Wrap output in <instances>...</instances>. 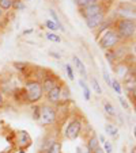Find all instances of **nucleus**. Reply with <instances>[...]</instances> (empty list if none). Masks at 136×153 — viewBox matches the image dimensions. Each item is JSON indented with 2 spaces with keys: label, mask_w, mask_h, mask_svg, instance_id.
<instances>
[{
  "label": "nucleus",
  "mask_w": 136,
  "mask_h": 153,
  "mask_svg": "<svg viewBox=\"0 0 136 153\" xmlns=\"http://www.w3.org/2000/svg\"><path fill=\"white\" fill-rule=\"evenodd\" d=\"M113 29L116 30L121 41H129L135 38L136 25L135 19H119L113 25Z\"/></svg>",
  "instance_id": "obj_1"
},
{
  "label": "nucleus",
  "mask_w": 136,
  "mask_h": 153,
  "mask_svg": "<svg viewBox=\"0 0 136 153\" xmlns=\"http://www.w3.org/2000/svg\"><path fill=\"white\" fill-rule=\"evenodd\" d=\"M121 42L119 34L116 33V30L113 29H107L104 34L101 35V38L98 39V45L101 49L104 50H112L114 48L119 46V43Z\"/></svg>",
  "instance_id": "obj_2"
},
{
  "label": "nucleus",
  "mask_w": 136,
  "mask_h": 153,
  "mask_svg": "<svg viewBox=\"0 0 136 153\" xmlns=\"http://www.w3.org/2000/svg\"><path fill=\"white\" fill-rule=\"evenodd\" d=\"M25 91H26L29 103H37L44 96L42 87H41V83L38 80H29L26 83V85H25Z\"/></svg>",
  "instance_id": "obj_3"
},
{
  "label": "nucleus",
  "mask_w": 136,
  "mask_h": 153,
  "mask_svg": "<svg viewBox=\"0 0 136 153\" xmlns=\"http://www.w3.org/2000/svg\"><path fill=\"white\" fill-rule=\"evenodd\" d=\"M38 121L44 126H50L56 122V110L50 104H42L40 107V117Z\"/></svg>",
  "instance_id": "obj_4"
},
{
  "label": "nucleus",
  "mask_w": 136,
  "mask_h": 153,
  "mask_svg": "<svg viewBox=\"0 0 136 153\" xmlns=\"http://www.w3.org/2000/svg\"><path fill=\"white\" fill-rule=\"evenodd\" d=\"M80 131H82V122L75 118L70 122L68 126H67L65 131H64V136H65V138H68V140H76L79 136H80Z\"/></svg>",
  "instance_id": "obj_5"
},
{
  "label": "nucleus",
  "mask_w": 136,
  "mask_h": 153,
  "mask_svg": "<svg viewBox=\"0 0 136 153\" xmlns=\"http://www.w3.org/2000/svg\"><path fill=\"white\" fill-rule=\"evenodd\" d=\"M80 15L84 18V19H89L91 16H95L98 14H105V6L102 3H95V4H91L89 7H84V8L79 10Z\"/></svg>",
  "instance_id": "obj_6"
},
{
  "label": "nucleus",
  "mask_w": 136,
  "mask_h": 153,
  "mask_svg": "<svg viewBox=\"0 0 136 153\" xmlns=\"http://www.w3.org/2000/svg\"><path fill=\"white\" fill-rule=\"evenodd\" d=\"M61 85H63V84L59 83L57 85L53 87L49 92H47V99H48V102H49L50 104H57L61 100L60 99V96H61Z\"/></svg>",
  "instance_id": "obj_7"
},
{
  "label": "nucleus",
  "mask_w": 136,
  "mask_h": 153,
  "mask_svg": "<svg viewBox=\"0 0 136 153\" xmlns=\"http://www.w3.org/2000/svg\"><path fill=\"white\" fill-rule=\"evenodd\" d=\"M59 84V79H57V76H44V80H42V83H41V87H42V91L45 94L47 92H49L50 90H52L55 85H57Z\"/></svg>",
  "instance_id": "obj_8"
},
{
  "label": "nucleus",
  "mask_w": 136,
  "mask_h": 153,
  "mask_svg": "<svg viewBox=\"0 0 136 153\" xmlns=\"http://www.w3.org/2000/svg\"><path fill=\"white\" fill-rule=\"evenodd\" d=\"M84 20H86V26L89 27V29H91V30L98 29V27H101L102 22L105 20V14H98V15H95V16H91Z\"/></svg>",
  "instance_id": "obj_9"
},
{
  "label": "nucleus",
  "mask_w": 136,
  "mask_h": 153,
  "mask_svg": "<svg viewBox=\"0 0 136 153\" xmlns=\"http://www.w3.org/2000/svg\"><path fill=\"white\" fill-rule=\"evenodd\" d=\"M114 69H116L117 75L120 76V79H122V80H124L125 77H128V76L131 75V68H129V65H127V64H124V62L117 64Z\"/></svg>",
  "instance_id": "obj_10"
},
{
  "label": "nucleus",
  "mask_w": 136,
  "mask_h": 153,
  "mask_svg": "<svg viewBox=\"0 0 136 153\" xmlns=\"http://www.w3.org/2000/svg\"><path fill=\"white\" fill-rule=\"evenodd\" d=\"M72 61L75 62L76 65V69H78V72L80 73L82 76H83L84 79H87V71H86V67H84V64L80 61V58L78 57V56H74L72 57Z\"/></svg>",
  "instance_id": "obj_11"
},
{
  "label": "nucleus",
  "mask_w": 136,
  "mask_h": 153,
  "mask_svg": "<svg viewBox=\"0 0 136 153\" xmlns=\"http://www.w3.org/2000/svg\"><path fill=\"white\" fill-rule=\"evenodd\" d=\"M12 96H14V99L17 102H22V103H26L27 102V96H26L25 88H17V90L14 91V94H12Z\"/></svg>",
  "instance_id": "obj_12"
},
{
  "label": "nucleus",
  "mask_w": 136,
  "mask_h": 153,
  "mask_svg": "<svg viewBox=\"0 0 136 153\" xmlns=\"http://www.w3.org/2000/svg\"><path fill=\"white\" fill-rule=\"evenodd\" d=\"M60 152H61V144L57 142V141H53L52 144L45 149L44 153H60Z\"/></svg>",
  "instance_id": "obj_13"
},
{
  "label": "nucleus",
  "mask_w": 136,
  "mask_h": 153,
  "mask_svg": "<svg viewBox=\"0 0 136 153\" xmlns=\"http://www.w3.org/2000/svg\"><path fill=\"white\" fill-rule=\"evenodd\" d=\"M105 131H106L109 136L116 137L117 134H119V127L112 125V123H107V125H105Z\"/></svg>",
  "instance_id": "obj_14"
},
{
  "label": "nucleus",
  "mask_w": 136,
  "mask_h": 153,
  "mask_svg": "<svg viewBox=\"0 0 136 153\" xmlns=\"http://www.w3.org/2000/svg\"><path fill=\"white\" fill-rule=\"evenodd\" d=\"M99 0H75V3H76V6L79 7V10L80 8H84V7H89V6H91V4H95V3H98Z\"/></svg>",
  "instance_id": "obj_15"
},
{
  "label": "nucleus",
  "mask_w": 136,
  "mask_h": 153,
  "mask_svg": "<svg viewBox=\"0 0 136 153\" xmlns=\"http://www.w3.org/2000/svg\"><path fill=\"white\" fill-rule=\"evenodd\" d=\"M97 146H98V137H97V136H93L89 140V142H87V150L91 153Z\"/></svg>",
  "instance_id": "obj_16"
},
{
  "label": "nucleus",
  "mask_w": 136,
  "mask_h": 153,
  "mask_svg": "<svg viewBox=\"0 0 136 153\" xmlns=\"http://www.w3.org/2000/svg\"><path fill=\"white\" fill-rule=\"evenodd\" d=\"M79 84H80L82 88H83V96H84V99H86V100H90V98H91V94H90V88H89V85H87V84L84 83L83 80L79 81Z\"/></svg>",
  "instance_id": "obj_17"
},
{
  "label": "nucleus",
  "mask_w": 136,
  "mask_h": 153,
  "mask_svg": "<svg viewBox=\"0 0 136 153\" xmlns=\"http://www.w3.org/2000/svg\"><path fill=\"white\" fill-rule=\"evenodd\" d=\"M12 3L14 0H0V8L3 11H8L10 8H12Z\"/></svg>",
  "instance_id": "obj_18"
},
{
  "label": "nucleus",
  "mask_w": 136,
  "mask_h": 153,
  "mask_svg": "<svg viewBox=\"0 0 136 153\" xmlns=\"http://www.w3.org/2000/svg\"><path fill=\"white\" fill-rule=\"evenodd\" d=\"M104 108H105V113H106L107 115H110V117L116 115V110H114V107H113L112 103L106 102V103H105V106H104Z\"/></svg>",
  "instance_id": "obj_19"
},
{
  "label": "nucleus",
  "mask_w": 136,
  "mask_h": 153,
  "mask_svg": "<svg viewBox=\"0 0 136 153\" xmlns=\"http://www.w3.org/2000/svg\"><path fill=\"white\" fill-rule=\"evenodd\" d=\"M49 12H50V16H52V20H53V22H55V23L59 26V29H60V30H63V31H64V27H63V25H61L60 19H59L57 14H56V11H55V10H50Z\"/></svg>",
  "instance_id": "obj_20"
},
{
  "label": "nucleus",
  "mask_w": 136,
  "mask_h": 153,
  "mask_svg": "<svg viewBox=\"0 0 136 153\" xmlns=\"http://www.w3.org/2000/svg\"><path fill=\"white\" fill-rule=\"evenodd\" d=\"M91 85H93V90L95 91L98 95H101V94H102V90H101V87H99V84H98V81H97L95 77H91Z\"/></svg>",
  "instance_id": "obj_21"
},
{
  "label": "nucleus",
  "mask_w": 136,
  "mask_h": 153,
  "mask_svg": "<svg viewBox=\"0 0 136 153\" xmlns=\"http://www.w3.org/2000/svg\"><path fill=\"white\" fill-rule=\"evenodd\" d=\"M112 87H113V90L116 91V92L119 94V95L122 92V85L120 84V81H119V80H113V81H112Z\"/></svg>",
  "instance_id": "obj_22"
},
{
  "label": "nucleus",
  "mask_w": 136,
  "mask_h": 153,
  "mask_svg": "<svg viewBox=\"0 0 136 153\" xmlns=\"http://www.w3.org/2000/svg\"><path fill=\"white\" fill-rule=\"evenodd\" d=\"M12 8L17 10V11H20V10L25 8V3L22 0H14V3H12Z\"/></svg>",
  "instance_id": "obj_23"
},
{
  "label": "nucleus",
  "mask_w": 136,
  "mask_h": 153,
  "mask_svg": "<svg viewBox=\"0 0 136 153\" xmlns=\"http://www.w3.org/2000/svg\"><path fill=\"white\" fill-rule=\"evenodd\" d=\"M47 38L49 41H52V42H61V38L59 37L57 34H55V33H47Z\"/></svg>",
  "instance_id": "obj_24"
},
{
  "label": "nucleus",
  "mask_w": 136,
  "mask_h": 153,
  "mask_svg": "<svg viewBox=\"0 0 136 153\" xmlns=\"http://www.w3.org/2000/svg\"><path fill=\"white\" fill-rule=\"evenodd\" d=\"M45 26H47L49 30H52V31L59 30V26L55 23V22H53V20H47V22H45Z\"/></svg>",
  "instance_id": "obj_25"
},
{
  "label": "nucleus",
  "mask_w": 136,
  "mask_h": 153,
  "mask_svg": "<svg viewBox=\"0 0 136 153\" xmlns=\"http://www.w3.org/2000/svg\"><path fill=\"white\" fill-rule=\"evenodd\" d=\"M104 152L105 153H113V145L110 141H105L104 142Z\"/></svg>",
  "instance_id": "obj_26"
},
{
  "label": "nucleus",
  "mask_w": 136,
  "mask_h": 153,
  "mask_svg": "<svg viewBox=\"0 0 136 153\" xmlns=\"http://www.w3.org/2000/svg\"><path fill=\"white\" fill-rule=\"evenodd\" d=\"M65 71H67V75H68V77H70V80H74V79H75V76H74L72 67H71L70 64H67V65H65Z\"/></svg>",
  "instance_id": "obj_27"
},
{
  "label": "nucleus",
  "mask_w": 136,
  "mask_h": 153,
  "mask_svg": "<svg viewBox=\"0 0 136 153\" xmlns=\"http://www.w3.org/2000/svg\"><path fill=\"white\" fill-rule=\"evenodd\" d=\"M104 79H105V81H106V84L112 85V79H110V76H109V73H107L106 69H104Z\"/></svg>",
  "instance_id": "obj_28"
},
{
  "label": "nucleus",
  "mask_w": 136,
  "mask_h": 153,
  "mask_svg": "<svg viewBox=\"0 0 136 153\" xmlns=\"http://www.w3.org/2000/svg\"><path fill=\"white\" fill-rule=\"evenodd\" d=\"M119 100H120V103H121V106L124 107V108H129V106H128V103L125 102V99H124V98H121V96H120Z\"/></svg>",
  "instance_id": "obj_29"
},
{
  "label": "nucleus",
  "mask_w": 136,
  "mask_h": 153,
  "mask_svg": "<svg viewBox=\"0 0 136 153\" xmlns=\"http://www.w3.org/2000/svg\"><path fill=\"white\" fill-rule=\"evenodd\" d=\"M38 117H40V107L34 106V118L38 121Z\"/></svg>",
  "instance_id": "obj_30"
},
{
  "label": "nucleus",
  "mask_w": 136,
  "mask_h": 153,
  "mask_svg": "<svg viewBox=\"0 0 136 153\" xmlns=\"http://www.w3.org/2000/svg\"><path fill=\"white\" fill-rule=\"evenodd\" d=\"M4 102H6V99H4L3 92H2V90H0V107H3V106H4Z\"/></svg>",
  "instance_id": "obj_31"
},
{
  "label": "nucleus",
  "mask_w": 136,
  "mask_h": 153,
  "mask_svg": "<svg viewBox=\"0 0 136 153\" xmlns=\"http://www.w3.org/2000/svg\"><path fill=\"white\" fill-rule=\"evenodd\" d=\"M91 153H105V152H104V149H102V148H101V146H99V145H98V146H97L95 149H94V150H93V152H91Z\"/></svg>",
  "instance_id": "obj_32"
},
{
  "label": "nucleus",
  "mask_w": 136,
  "mask_h": 153,
  "mask_svg": "<svg viewBox=\"0 0 136 153\" xmlns=\"http://www.w3.org/2000/svg\"><path fill=\"white\" fill-rule=\"evenodd\" d=\"M33 33V29H27V30H23V31H22V34L23 35H29V34H32Z\"/></svg>",
  "instance_id": "obj_33"
},
{
  "label": "nucleus",
  "mask_w": 136,
  "mask_h": 153,
  "mask_svg": "<svg viewBox=\"0 0 136 153\" xmlns=\"http://www.w3.org/2000/svg\"><path fill=\"white\" fill-rule=\"evenodd\" d=\"M50 54H52V57H55V58H60V54H57V53L50 52Z\"/></svg>",
  "instance_id": "obj_34"
},
{
  "label": "nucleus",
  "mask_w": 136,
  "mask_h": 153,
  "mask_svg": "<svg viewBox=\"0 0 136 153\" xmlns=\"http://www.w3.org/2000/svg\"><path fill=\"white\" fill-rule=\"evenodd\" d=\"M98 138H99V141H101L102 144H104V142H105V137H104V136H99Z\"/></svg>",
  "instance_id": "obj_35"
},
{
  "label": "nucleus",
  "mask_w": 136,
  "mask_h": 153,
  "mask_svg": "<svg viewBox=\"0 0 136 153\" xmlns=\"http://www.w3.org/2000/svg\"><path fill=\"white\" fill-rule=\"evenodd\" d=\"M2 16H3V10L0 8V18H2Z\"/></svg>",
  "instance_id": "obj_36"
},
{
  "label": "nucleus",
  "mask_w": 136,
  "mask_h": 153,
  "mask_svg": "<svg viewBox=\"0 0 136 153\" xmlns=\"http://www.w3.org/2000/svg\"><path fill=\"white\" fill-rule=\"evenodd\" d=\"M0 35H2V31H0Z\"/></svg>",
  "instance_id": "obj_37"
}]
</instances>
